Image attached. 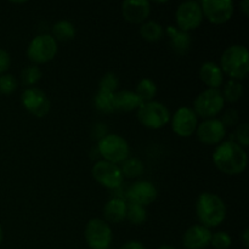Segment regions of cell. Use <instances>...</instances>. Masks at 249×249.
<instances>
[{"mask_svg": "<svg viewBox=\"0 0 249 249\" xmlns=\"http://www.w3.org/2000/svg\"><path fill=\"white\" fill-rule=\"evenodd\" d=\"M178 28L187 32L197 29L203 22V12L198 1H185L178 6L175 12Z\"/></svg>", "mask_w": 249, "mask_h": 249, "instance_id": "obj_9", "label": "cell"}, {"mask_svg": "<svg viewBox=\"0 0 249 249\" xmlns=\"http://www.w3.org/2000/svg\"><path fill=\"white\" fill-rule=\"evenodd\" d=\"M106 135H107V129L105 124L99 123L94 126V129H92V138L101 140V139Z\"/></svg>", "mask_w": 249, "mask_h": 249, "instance_id": "obj_36", "label": "cell"}, {"mask_svg": "<svg viewBox=\"0 0 249 249\" xmlns=\"http://www.w3.org/2000/svg\"><path fill=\"white\" fill-rule=\"evenodd\" d=\"M197 138L202 143L208 146L219 145L226 135V128L220 119H206L196 129Z\"/></svg>", "mask_w": 249, "mask_h": 249, "instance_id": "obj_14", "label": "cell"}, {"mask_svg": "<svg viewBox=\"0 0 249 249\" xmlns=\"http://www.w3.org/2000/svg\"><path fill=\"white\" fill-rule=\"evenodd\" d=\"M140 36H142L143 40L148 43H157L164 36V29L160 23L155 21L145 22L140 27Z\"/></svg>", "mask_w": 249, "mask_h": 249, "instance_id": "obj_23", "label": "cell"}, {"mask_svg": "<svg viewBox=\"0 0 249 249\" xmlns=\"http://www.w3.org/2000/svg\"><path fill=\"white\" fill-rule=\"evenodd\" d=\"M225 106V100L219 89H207L196 97L194 112L197 117L212 119L218 116Z\"/></svg>", "mask_w": 249, "mask_h": 249, "instance_id": "obj_6", "label": "cell"}, {"mask_svg": "<svg viewBox=\"0 0 249 249\" xmlns=\"http://www.w3.org/2000/svg\"><path fill=\"white\" fill-rule=\"evenodd\" d=\"M223 73L233 80H243L249 73V53L243 45H231L223 53L220 58Z\"/></svg>", "mask_w": 249, "mask_h": 249, "instance_id": "obj_3", "label": "cell"}, {"mask_svg": "<svg viewBox=\"0 0 249 249\" xmlns=\"http://www.w3.org/2000/svg\"><path fill=\"white\" fill-rule=\"evenodd\" d=\"M134 225H142L147 219V212L145 207L135 203H129L126 208V218Z\"/></svg>", "mask_w": 249, "mask_h": 249, "instance_id": "obj_28", "label": "cell"}, {"mask_svg": "<svg viewBox=\"0 0 249 249\" xmlns=\"http://www.w3.org/2000/svg\"><path fill=\"white\" fill-rule=\"evenodd\" d=\"M238 119H240V114L236 109H229L225 112V114L223 116V119H220L221 123L226 126H233L238 123Z\"/></svg>", "mask_w": 249, "mask_h": 249, "instance_id": "obj_34", "label": "cell"}, {"mask_svg": "<svg viewBox=\"0 0 249 249\" xmlns=\"http://www.w3.org/2000/svg\"><path fill=\"white\" fill-rule=\"evenodd\" d=\"M199 78L209 89H218L224 82V73L216 63L204 62L199 70Z\"/></svg>", "mask_w": 249, "mask_h": 249, "instance_id": "obj_18", "label": "cell"}, {"mask_svg": "<svg viewBox=\"0 0 249 249\" xmlns=\"http://www.w3.org/2000/svg\"><path fill=\"white\" fill-rule=\"evenodd\" d=\"M140 97L133 91H118L114 92V107L116 111L122 112H131L134 109H138L142 105Z\"/></svg>", "mask_w": 249, "mask_h": 249, "instance_id": "obj_21", "label": "cell"}, {"mask_svg": "<svg viewBox=\"0 0 249 249\" xmlns=\"http://www.w3.org/2000/svg\"><path fill=\"white\" fill-rule=\"evenodd\" d=\"M240 7L242 9V12L246 16H249V0H245L240 4Z\"/></svg>", "mask_w": 249, "mask_h": 249, "instance_id": "obj_39", "label": "cell"}, {"mask_svg": "<svg viewBox=\"0 0 249 249\" xmlns=\"http://www.w3.org/2000/svg\"><path fill=\"white\" fill-rule=\"evenodd\" d=\"M221 94L225 102H230V104L237 102L243 95V85L238 80L230 79L225 84L224 91H221Z\"/></svg>", "mask_w": 249, "mask_h": 249, "instance_id": "obj_26", "label": "cell"}, {"mask_svg": "<svg viewBox=\"0 0 249 249\" xmlns=\"http://www.w3.org/2000/svg\"><path fill=\"white\" fill-rule=\"evenodd\" d=\"M24 108L38 118H43L50 111V101L41 89L36 87L27 88L21 96Z\"/></svg>", "mask_w": 249, "mask_h": 249, "instance_id": "obj_12", "label": "cell"}, {"mask_svg": "<svg viewBox=\"0 0 249 249\" xmlns=\"http://www.w3.org/2000/svg\"><path fill=\"white\" fill-rule=\"evenodd\" d=\"M128 204L122 198H112L105 204L104 218L106 223L119 224L126 218Z\"/></svg>", "mask_w": 249, "mask_h": 249, "instance_id": "obj_19", "label": "cell"}, {"mask_svg": "<svg viewBox=\"0 0 249 249\" xmlns=\"http://www.w3.org/2000/svg\"><path fill=\"white\" fill-rule=\"evenodd\" d=\"M231 237L224 231L212 233L211 245L215 249H228L231 246Z\"/></svg>", "mask_w": 249, "mask_h": 249, "instance_id": "obj_32", "label": "cell"}, {"mask_svg": "<svg viewBox=\"0 0 249 249\" xmlns=\"http://www.w3.org/2000/svg\"><path fill=\"white\" fill-rule=\"evenodd\" d=\"M84 237L91 249H108L112 242V229L105 220L90 219L84 230Z\"/></svg>", "mask_w": 249, "mask_h": 249, "instance_id": "obj_8", "label": "cell"}, {"mask_svg": "<svg viewBox=\"0 0 249 249\" xmlns=\"http://www.w3.org/2000/svg\"><path fill=\"white\" fill-rule=\"evenodd\" d=\"M199 5L203 17L213 24L226 23L230 21L235 11V5L231 0H203Z\"/></svg>", "mask_w": 249, "mask_h": 249, "instance_id": "obj_10", "label": "cell"}, {"mask_svg": "<svg viewBox=\"0 0 249 249\" xmlns=\"http://www.w3.org/2000/svg\"><path fill=\"white\" fill-rule=\"evenodd\" d=\"M212 232L203 225H192L186 230L182 243L187 249H204L211 245Z\"/></svg>", "mask_w": 249, "mask_h": 249, "instance_id": "obj_17", "label": "cell"}, {"mask_svg": "<svg viewBox=\"0 0 249 249\" xmlns=\"http://www.w3.org/2000/svg\"><path fill=\"white\" fill-rule=\"evenodd\" d=\"M119 249H146V247L139 241H129V242L124 243Z\"/></svg>", "mask_w": 249, "mask_h": 249, "instance_id": "obj_37", "label": "cell"}, {"mask_svg": "<svg viewBox=\"0 0 249 249\" xmlns=\"http://www.w3.org/2000/svg\"><path fill=\"white\" fill-rule=\"evenodd\" d=\"M17 80L12 74L0 75V94L10 95L16 90Z\"/></svg>", "mask_w": 249, "mask_h": 249, "instance_id": "obj_31", "label": "cell"}, {"mask_svg": "<svg viewBox=\"0 0 249 249\" xmlns=\"http://www.w3.org/2000/svg\"><path fill=\"white\" fill-rule=\"evenodd\" d=\"M97 150L104 160L113 164L123 163L130 155V147L125 139L117 134H107L99 140Z\"/></svg>", "mask_w": 249, "mask_h": 249, "instance_id": "obj_4", "label": "cell"}, {"mask_svg": "<svg viewBox=\"0 0 249 249\" xmlns=\"http://www.w3.org/2000/svg\"><path fill=\"white\" fill-rule=\"evenodd\" d=\"M56 41H70L75 36V27L72 22L67 19H61L56 22L53 27V34Z\"/></svg>", "mask_w": 249, "mask_h": 249, "instance_id": "obj_22", "label": "cell"}, {"mask_svg": "<svg viewBox=\"0 0 249 249\" xmlns=\"http://www.w3.org/2000/svg\"><path fill=\"white\" fill-rule=\"evenodd\" d=\"M167 36L169 38L170 46L179 55H185L191 46V36L187 32L181 31L178 27L169 26L167 28Z\"/></svg>", "mask_w": 249, "mask_h": 249, "instance_id": "obj_20", "label": "cell"}, {"mask_svg": "<svg viewBox=\"0 0 249 249\" xmlns=\"http://www.w3.org/2000/svg\"><path fill=\"white\" fill-rule=\"evenodd\" d=\"M248 129H249V125L247 123H243V124H240V125L237 126V129H236V139H237L238 141V145L241 146V147H247L249 145V133H248Z\"/></svg>", "mask_w": 249, "mask_h": 249, "instance_id": "obj_33", "label": "cell"}, {"mask_svg": "<svg viewBox=\"0 0 249 249\" xmlns=\"http://www.w3.org/2000/svg\"><path fill=\"white\" fill-rule=\"evenodd\" d=\"M91 174L100 185L107 189H117L123 184L124 177L121 172V168L104 160L95 163L91 169Z\"/></svg>", "mask_w": 249, "mask_h": 249, "instance_id": "obj_11", "label": "cell"}, {"mask_svg": "<svg viewBox=\"0 0 249 249\" xmlns=\"http://www.w3.org/2000/svg\"><path fill=\"white\" fill-rule=\"evenodd\" d=\"M95 107L102 113H112L116 111L114 107V94L99 91L95 96Z\"/></svg>", "mask_w": 249, "mask_h": 249, "instance_id": "obj_27", "label": "cell"}, {"mask_svg": "<svg viewBox=\"0 0 249 249\" xmlns=\"http://www.w3.org/2000/svg\"><path fill=\"white\" fill-rule=\"evenodd\" d=\"M11 65V57L10 53L4 49H0V75L4 74Z\"/></svg>", "mask_w": 249, "mask_h": 249, "instance_id": "obj_35", "label": "cell"}, {"mask_svg": "<svg viewBox=\"0 0 249 249\" xmlns=\"http://www.w3.org/2000/svg\"><path fill=\"white\" fill-rule=\"evenodd\" d=\"M128 198L130 199V203L139 204V206L146 207L148 204H152L158 196L157 189L155 185L150 181H136L129 187Z\"/></svg>", "mask_w": 249, "mask_h": 249, "instance_id": "obj_15", "label": "cell"}, {"mask_svg": "<svg viewBox=\"0 0 249 249\" xmlns=\"http://www.w3.org/2000/svg\"><path fill=\"white\" fill-rule=\"evenodd\" d=\"M135 94L140 97L142 102L153 101V97L157 94V87H156L155 82L145 78V79L140 80L139 84L136 85Z\"/></svg>", "mask_w": 249, "mask_h": 249, "instance_id": "obj_24", "label": "cell"}, {"mask_svg": "<svg viewBox=\"0 0 249 249\" xmlns=\"http://www.w3.org/2000/svg\"><path fill=\"white\" fill-rule=\"evenodd\" d=\"M150 14L151 4L146 0H126L122 4V15L129 23H143Z\"/></svg>", "mask_w": 249, "mask_h": 249, "instance_id": "obj_16", "label": "cell"}, {"mask_svg": "<svg viewBox=\"0 0 249 249\" xmlns=\"http://www.w3.org/2000/svg\"><path fill=\"white\" fill-rule=\"evenodd\" d=\"M57 41L51 34H39L32 39L27 49V56L36 65L50 62L57 53Z\"/></svg>", "mask_w": 249, "mask_h": 249, "instance_id": "obj_7", "label": "cell"}, {"mask_svg": "<svg viewBox=\"0 0 249 249\" xmlns=\"http://www.w3.org/2000/svg\"><path fill=\"white\" fill-rule=\"evenodd\" d=\"M119 168H121V172L122 174H123V177L130 178V179L140 177L143 173V163L141 162L140 160L134 157L126 158V160L122 163V167Z\"/></svg>", "mask_w": 249, "mask_h": 249, "instance_id": "obj_25", "label": "cell"}, {"mask_svg": "<svg viewBox=\"0 0 249 249\" xmlns=\"http://www.w3.org/2000/svg\"><path fill=\"white\" fill-rule=\"evenodd\" d=\"M242 242L245 245L246 248L249 247V229L246 228L245 231L242 233Z\"/></svg>", "mask_w": 249, "mask_h": 249, "instance_id": "obj_38", "label": "cell"}, {"mask_svg": "<svg viewBox=\"0 0 249 249\" xmlns=\"http://www.w3.org/2000/svg\"><path fill=\"white\" fill-rule=\"evenodd\" d=\"M41 75H43V73H41L40 68H39L38 66L36 65L28 66V67H26L23 71H22V74H21L22 84H23L24 87L32 88L33 85H36V83L40 80Z\"/></svg>", "mask_w": 249, "mask_h": 249, "instance_id": "obj_29", "label": "cell"}, {"mask_svg": "<svg viewBox=\"0 0 249 249\" xmlns=\"http://www.w3.org/2000/svg\"><path fill=\"white\" fill-rule=\"evenodd\" d=\"M198 126V117L190 107H180L172 117V128L177 135L189 138Z\"/></svg>", "mask_w": 249, "mask_h": 249, "instance_id": "obj_13", "label": "cell"}, {"mask_svg": "<svg viewBox=\"0 0 249 249\" xmlns=\"http://www.w3.org/2000/svg\"><path fill=\"white\" fill-rule=\"evenodd\" d=\"M197 218L201 221V225L211 230L216 228L226 218V206L223 199L212 192H203L199 195L196 203Z\"/></svg>", "mask_w": 249, "mask_h": 249, "instance_id": "obj_2", "label": "cell"}, {"mask_svg": "<svg viewBox=\"0 0 249 249\" xmlns=\"http://www.w3.org/2000/svg\"><path fill=\"white\" fill-rule=\"evenodd\" d=\"M119 87V80L117 78V75L114 73H106L104 74V77L101 78L99 83V91H104V92H111V94H114L116 90L118 89Z\"/></svg>", "mask_w": 249, "mask_h": 249, "instance_id": "obj_30", "label": "cell"}, {"mask_svg": "<svg viewBox=\"0 0 249 249\" xmlns=\"http://www.w3.org/2000/svg\"><path fill=\"white\" fill-rule=\"evenodd\" d=\"M138 119L143 126L156 130L169 123L170 112L162 102H143L138 108Z\"/></svg>", "mask_w": 249, "mask_h": 249, "instance_id": "obj_5", "label": "cell"}, {"mask_svg": "<svg viewBox=\"0 0 249 249\" xmlns=\"http://www.w3.org/2000/svg\"><path fill=\"white\" fill-rule=\"evenodd\" d=\"M2 238H4V232H2V228L1 225H0V245H1L2 242Z\"/></svg>", "mask_w": 249, "mask_h": 249, "instance_id": "obj_41", "label": "cell"}, {"mask_svg": "<svg viewBox=\"0 0 249 249\" xmlns=\"http://www.w3.org/2000/svg\"><path fill=\"white\" fill-rule=\"evenodd\" d=\"M213 162L224 174L238 175L247 168V152L237 142L225 141L219 143L214 151Z\"/></svg>", "mask_w": 249, "mask_h": 249, "instance_id": "obj_1", "label": "cell"}, {"mask_svg": "<svg viewBox=\"0 0 249 249\" xmlns=\"http://www.w3.org/2000/svg\"><path fill=\"white\" fill-rule=\"evenodd\" d=\"M158 249H177V248L173 247V246H169V245H163V246H160Z\"/></svg>", "mask_w": 249, "mask_h": 249, "instance_id": "obj_40", "label": "cell"}]
</instances>
